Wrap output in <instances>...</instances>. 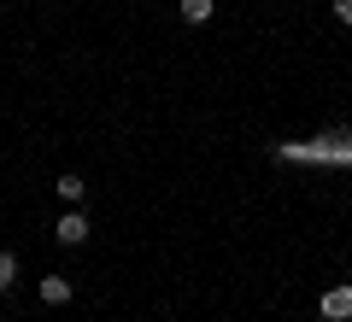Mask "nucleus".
Here are the masks:
<instances>
[{
	"label": "nucleus",
	"mask_w": 352,
	"mask_h": 322,
	"mask_svg": "<svg viewBox=\"0 0 352 322\" xmlns=\"http://www.w3.org/2000/svg\"><path fill=\"white\" fill-rule=\"evenodd\" d=\"M41 299L47 305H71V281L65 275H41Z\"/></svg>",
	"instance_id": "obj_3"
},
{
	"label": "nucleus",
	"mask_w": 352,
	"mask_h": 322,
	"mask_svg": "<svg viewBox=\"0 0 352 322\" xmlns=\"http://www.w3.org/2000/svg\"><path fill=\"white\" fill-rule=\"evenodd\" d=\"M317 310H323L329 322H346L352 317V287H329V293L317 299Z\"/></svg>",
	"instance_id": "obj_2"
},
{
	"label": "nucleus",
	"mask_w": 352,
	"mask_h": 322,
	"mask_svg": "<svg viewBox=\"0 0 352 322\" xmlns=\"http://www.w3.org/2000/svg\"><path fill=\"white\" fill-rule=\"evenodd\" d=\"M176 6H182V18H188V24H206L217 0H176Z\"/></svg>",
	"instance_id": "obj_5"
},
{
	"label": "nucleus",
	"mask_w": 352,
	"mask_h": 322,
	"mask_svg": "<svg viewBox=\"0 0 352 322\" xmlns=\"http://www.w3.org/2000/svg\"><path fill=\"white\" fill-rule=\"evenodd\" d=\"M12 281H18V252H0V299L12 293Z\"/></svg>",
	"instance_id": "obj_6"
},
{
	"label": "nucleus",
	"mask_w": 352,
	"mask_h": 322,
	"mask_svg": "<svg viewBox=\"0 0 352 322\" xmlns=\"http://www.w3.org/2000/svg\"><path fill=\"white\" fill-rule=\"evenodd\" d=\"M335 18H340V24H352V0H335Z\"/></svg>",
	"instance_id": "obj_7"
},
{
	"label": "nucleus",
	"mask_w": 352,
	"mask_h": 322,
	"mask_svg": "<svg viewBox=\"0 0 352 322\" xmlns=\"http://www.w3.org/2000/svg\"><path fill=\"white\" fill-rule=\"evenodd\" d=\"M53 235H59V246H82V240H88V217L71 205V211L59 217V229H53Z\"/></svg>",
	"instance_id": "obj_1"
},
{
	"label": "nucleus",
	"mask_w": 352,
	"mask_h": 322,
	"mask_svg": "<svg viewBox=\"0 0 352 322\" xmlns=\"http://www.w3.org/2000/svg\"><path fill=\"white\" fill-rule=\"evenodd\" d=\"M53 187H59V199H65V205H82V194H88V187H82V176H59Z\"/></svg>",
	"instance_id": "obj_4"
}]
</instances>
